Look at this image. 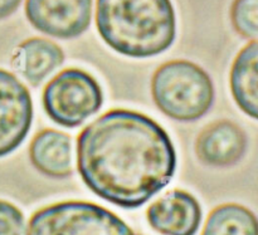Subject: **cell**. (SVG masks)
I'll list each match as a JSON object with an SVG mask.
<instances>
[{
	"mask_svg": "<svg viewBox=\"0 0 258 235\" xmlns=\"http://www.w3.org/2000/svg\"><path fill=\"white\" fill-rule=\"evenodd\" d=\"M64 62L62 48L45 38H30L18 45L12 65L32 86H39Z\"/></svg>",
	"mask_w": 258,
	"mask_h": 235,
	"instance_id": "cell-11",
	"label": "cell"
},
{
	"mask_svg": "<svg viewBox=\"0 0 258 235\" xmlns=\"http://www.w3.org/2000/svg\"><path fill=\"white\" fill-rule=\"evenodd\" d=\"M22 0H0V19L8 18L19 8Z\"/></svg>",
	"mask_w": 258,
	"mask_h": 235,
	"instance_id": "cell-16",
	"label": "cell"
},
{
	"mask_svg": "<svg viewBox=\"0 0 258 235\" xmlns=\"http://www.w3.org/2000/svg\"><path fill=\"white\" fill-rule=\"evenodd\" d=\"M27 235H136L116 214L87 201H62L35 211Z\"/></svg>",
	"mask_w": 258,
	"mask_h": 235,
	"instance_id": "cell-4",
	"label": "cell"
},
{
	"mask_svg": "<svg viewBox=\"0 0 258 235\" xmlns=\"http://www.w3.org/2000/svg\"><path fill=\"white\" fill-rule=\"evenodd\" d=\"M33 121V102L28 88L8 70L0 69V158L17 150Z\"/></svg>",
	"mask_w": 258,
	"mask_h": 235,
	"instance_id": "cell-7",
	"label": "cell"
},
{
	"mask_svg": "<svg viewBox=\"0 0 258 235\" xmlns=\"http://www.w3.org/2000/svg\"><path fill=\"white\" fill-rule=\"evenodd\" d=\"M25 15L43 34L72 39L90 27L92 0H27Z\"/></svg>",
	"mask_w": 258,
	"mask_h": 235,
	"instance_id": "cell-6",
	"label": "cell"
},
{
	"mask_svg": "<svg viewBox=\"0 0 258 235\" xmlns=\"http://www.w3.org/2000/svg\"><path fill=\"white\" fill-rule=\"evenodd\" d=\"M25 219L19 208L0 200V235H24Z\"/></svg>",
	"mask_w": 258,
	"mask_h": 235,
	"instance_id": "cell-15",
	"label": "cell"
},
{
	"mask_svg": "<svg viewBox=\"0 0 258 235\" xmlns=\"http://www.w3.org/2000/svg\"><path fill=\"white\" fill-rule=\"evenodd\" d=\"M81 179L98 198L123 209L148 203L171 181L176 152L156 121L130 110H111L77 137Z\"/></svg>",
	"mask_w": 258,
	"mask_h": 235,
	"instance_id": "cell-1",
	"label": "cell"
},
{
	"mask_svg": "<svg viewBox=\"0 0 258 235\" xmlns=\"http://www.w3.org/2000/svg\"><path fill=\"white\" fill-rule=\"evenodd\" d=\"M229 86L239 110L258 120V40L244 45L234 58Z\"/></svg>",
	"mask_w": 258,
	"mask_h": 235,
	"instance_id": "cell-12",
	"label": "cell"
},
{
	"mask_svg": "<svg viewBox=\"0 0 258 235\" xmlns=\"http://www.w3.org/2000/svg\"><path fill=\"white\" fill-rule=\"evenodd\" d=\"M151 95L168 117L191 122L206 116L214 102V86L208 73L189 60H170L155 70Z\"/></svg>",
	"mask_w": 258,
	"mask_h": 235,
	"instance_id": "cell-3",
	"label": "cell"
},
{
	"mask_svg": "<svg viewBox=\"0 0 258 235\" xmlns=\"http://www.w3.org/2000/svg\"><path fill=\"white\" fill-rule=\"evenodd\" d=\"M32 165L48 178L72 175V138L67 133L47 128L33 137L29 146Z\"/></svg>",
	"mask_w": 258,
	"mask_h": 235,
	"instance_id": "cell-10",
	"label": "cell"
},
{
	"mask_svg": "<svg viewBox=\"0 0 258 235\" xmlns=\"http://www.w3.org/2000/svg\"><path fill=\"white\" fill-rule=\"evenodd\" d=\"M96 25L108 47L131 58L165 52L176 34L170 0H97Z\"/></svg>",
	"mask_w": 258,
	"mask_h": 235,
	"instance_id": "cell-2",
	"label": "cell"
},
{
	"mask_svg": "<svg viewBox=\"0 0 258 235\" xmlns=\"http://www.w3.org/2000/svg\"><path fill=\"white\" fill-rule=\"evenodd\" d=\"M229 14L234 30L242 38L258 40V0H233Z\"/></svg>",
	"mask_w": 258,
	"mask_h": 235,
	"instance_id": "cell-14",
	"label": "cell"
},
{
	"mask_svg": "<svg viewBox=\"0 0 258 235\" xmlns=\"http://www.w3.org/2000/svg\"><path fill=\"white\" fill-rule=\"evenodd\" d=\"M146 218L163 235H196L202 223V208L191 194L171 190L149 206Z\"/></svg>",
	"mask_w": 258,
	"mask_h": 235,
	"instance_id": "cell-8",
	"label": "cell"
},
{
	"mask_svg": "<svg viewBox=\"0 0 258 235\" xmlns=\"http://www.w3.org/2000/svg\"><path fill=\"white\" fill-rule=\"evenodd\" d=\"M202 235H258V219L246 206L222 204L211 211Z\"/></svg>",
	"mask_w": 258,
	"mask_h": 235,
	"instance_id": "cell-13",
	"label": "cell"
},
{
	"mask_svg": "<svg viewBox=\"0 0 258 235\" xmlns=\"http://www.w3.org/2000/svg\"><path fill=\"white\" fill-rule=\"evenodd\" d=\"M42 102L53 122L75 128L98 112L103 102V93L90 73L78 68H68L48 82L43 91Z\"/></svg>",
	"mask_w": 258,
	"mask_h": 235,
	"instance_id": "cell-5",
	"label": "cell"
},
{
	"mask_svg": "<svg viewBox=\"0 0 258 235\" xmlns=\"http://www.w3.org/2000/svg\"><path fill=\"white\" fill-rule=\"evenodd\" d=\"M247 151L246 132L237 123L219 120L206 126L196 141L199 160L213 168H229L242 160Z\"/></svg>",
	"mask_w": 258,
	"mask_h": 235,
	"instance_id": "cell-9",
	"label": "cell"
}]
</instances>
